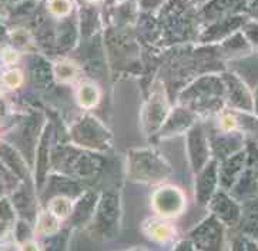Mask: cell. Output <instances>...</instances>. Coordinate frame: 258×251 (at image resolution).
<instances>
[{"mask_svg": "<svg viewBox=\"0 0 258 251\" xmlns=\"http://www.w3.org/2000/svg\"><path fill=\"white\" fill-rule=\"evenodd\" d=\"M181 106L196 116H218L227 107L223 77L208 76L192 84L180 97Z\"/></svg>", "mask_w": 258, "mask_h": 251, "instance_id": "obj_1", "label": "cell"}, {"mask_svg": "<svg viewBox=\"0 0 258 251\" xmlns=\"http://www.w3.org/2000/svg\"><path fill=\"white\" fill-rule=\"evenodd\" d=\"M121 227V196L116 187H110L101 193L97 207L90 223L87 224V234L94 241L114 240Z\"/></svg>", "mask_w": 258, "mask_h": 251, "instance_id": "obj_2", "label": "cell"}, {"mask_svg": "<svg viewBox=\"0 0 258 251\" xmlns=\"http://www.w3.org/2000/svg\"><path fill=\"white\" fill-rule=\"evenodd\" d=\"M171 173V164L154 149H136L127 154V177L134 183L158 184Z\"/></svg>", "mask_w": 258, "mask_h": 251, "instance_id": "obj_3", "label": "cell"}, {"mask_svg": "<svg viewBox=\"0 0 258 251\" xmlns=\"http://www.w3.org/2000/svg\"><path fill=\"white\" fill-rule=\"evenodd\" d=\"M197 251H224L225 226L211 213L188 233Z\"/></svg>", "mask_w": 258, "mask_h": 251, "instance_id": "obj_4", "label": "cell"}, {"mask_svg": "<svg viewBox=\"0 0 258 251\" xmlns=\"http://www.w3.org/2000/svg\"><path fill=\"white\" fill-rule=\"evenodd\" d=\"M75 139L87 150H104L111 143V134L96 117L86 116L75 129Z\"/></svg>", "mask_w": 258, "mask_h": 251, "instance_id": "obj_5", "label": "cell"}, {"mask_svg": "<svg viewBox=\"0 0 258 251\" xmlns=\"http://www.w3.org/2000/svg\"><path fill=\"white\" fill-rule=\"evenodd\" d=\"M185 197L183 192L175 185L163 184L158 187L151 197V207L158 217L175 218L183 214L185 209Z\"/></svg>", "mask_w": 258, "mask_h": 251, "instance_id": "obj_6", "label": "cell"}, {"mask_svg": "<svg viewBox=\"0 0 258 251\" xmlns=\"http://www.w3.org/2000/svg\"><path fill=\"white\" fill-rule=\"evenodd\" d=\"M187 154L194 174H197L213 159L208 133L200 123H194L187 132Z\"/></svg>", "mask_w": 258, "mask_h": 251, "instance_id": "obj_7", "label": "cell"}, {"mask_svg": "<svg viewBox=\"0 0 258 251\" xmlns=\"http://www.w3.org/2000/svg\"><path fill=\"white\" fill-rule=\"evenodd\" d=\"M210 149L213 159L218 163L231 157L233 154L245 149L247 136L241 132H224V130H211L208 133Z\"/></svg>", "mask_w": 258, "mask_h": 251, "instance_id": "obj_8", "label": "cell"}, {"mask_svg": "<svg viewBox=\"0 0 258 251\" xmlns=\"http://www.w3.org/2000/svg\"><path fill=\"white\" fill-rule=\"evenodd\" d=\"M208 209L213 216H216L225 227H238L242 216V204L225 190L218 189L208 203Z\"/></svg>", "mask_w": 258, "mask_h": 251, "instance_id": "obj_9", "label": "cell"}, {"mask_svg": "<svg viewBox=\"0 0 258 251\" xmlns=\"http://www.w3.org/2000/svg\"><path fill=\"white\" fill-rule=\"evenodd\" d=\"M225 86V104L227 107L237 111L252 113L254 111V97L248 86L234 73L223 75Z\"/></svg>", "mask_w": 258, "mask_h": 251, "instance_id": "obj_10", "label": "cell"}, {"mask_svg": "<svg viewBox=\"0 0 258 251\" xmlns=\"http://www.w3.org/2000/svg\"><path fill=\"white\" fill-rule=\"evenodd\" d=\"M220 189V181H218V161L211 159L204 168L196 174V184H194V194H196V201L199 206L206 207L208 206L210 200L216 194L217 190Z\"/></svg>", "mask_w": 258, "mask_h": 251, "instance_id": "obj_11", "label": "cell"}, {"mask_svg": "<svg viewBox=\"0 0 258 251\" xmlns=\"http://www.w3.org/2000/svg\"><path fill=\"white\" fill-rule=\"evenodd\" d=\"M168 114V103L164 90H156L143 110V123L147 133H158Z\"/></svg>", "mask_w": 258, "mask_h": 251, "instance_id": "obj_12", "label": "cell"}, {"mask_svg": "<svg viewBox=\"0 0 258 251\" xmlns=\"http://www.w3.org/2000/svg\"><path fill=\"white\" fill-rule=\"evenodd\" d=\"M247 166V151L245 149L233 154L231 157L223 160L218 163V181L220 189L230 192L241 176L244 168Z\"/></svg>", "mask_w": 258, "mask_h": 251, "instance_id": "obj_13", "label": "cell"}, {"mask_svg": "<svg viewBox=\"0 0 258 251\" xmlns=\"http://www.w3.org/2000/svg\"><path fill=\"white\" fill-rule=\"evenodd\" d=\"M196 123V114L185 107H177L174 111H171L166 118L164 124L161 126L158 136L161 139H170L173 136L188 132L190 127Z\"/></svg>", "mask_w": 258, "mask_h": 251, "instance_id": "obj_14", "label": "cell"}, {"mask_svg": "<svg viewBox=\"0 0 258 251\" xmlns=\"http://www.w3.org/2000/svg\"><path fill=\"white\" fill-rule=\"evenodd\" d=\"M228 193L241 204L258 197V174L254 164L247 161V166L241 173V176L238 177V180Z\"/></svg>", "mask_w": 258, "mask_h": 251, "instance_id": "obj_15", "label": "cell"}, {"mask_svg": "<svg viewBox=\"0 0 258 251\" xmlns=\"http://www.w3.org/2000/svg\"><path fill=\"white\" fill-rule=\"evenodd\" d=\"M99 197L100 196L94 192H84L82 196H79L77 201L73 204V211L70 216V221L73 226L77 228L87 227L94 214V210L97 207Z\"/></svg>", "mask_w": 258, "mask_h": 251, "instance_id": "obj_16", "label": "cell"}, {"mask_svg": "<svg viewBox=\"0 0 258 251\" xmlns=\"http://www.w3.org/2000/svg\"><path fill=\"white\" fill-rule=\"evenodd\" d=\"M143 231L156 243H168L175 237V227L168 218L149 217L143 221Z\"/></svg>", "mask_w": 258, "mask_h": 251, "instance_id": "obj_17", "label": "cell"}, {"mask_svg": "<svg viewBox=\"0 0 258 251\" xmlns=\"http://www.w3.org/2000/svg\"><path fill=\"white\" fill-rule=\"evenodd\" d=\"M238 228L242 235L258 241V197L242 203V216Z\"/></svg>", "mask_w": 258, "mask_h": 251, "instance_id": "obj_18", "label": "cell"}, {"mask_svg": "<svg viewBox=\"0 0 258 251\" xmlns=\"http://www.w3.org/2000/svg\"><path fill=\"white\" fill-rule=\"evenodd\" d=\"M247 0H213L206 10L210 19H224L245 12Z\"/></svg>", "mask_w": 258, "mask_h": 251, "instance_id": "obj_19", "label": "cell"}, {"mask_svg": "<svg viewBox=\"0 0 258 251\" xmlns=\"http://www.w3.org/2000/svg\"><path fill=\"white\" fill-rule=\"evenodd\" d=\"M221 50L227 57H240V56H247L251 53V44L245 39V36L241 33L231 34L224 43Z\"/></svg>", "mask_w": 258, "mask_h": 251, "instance_id": "obj_20", "label": "cell"}, {"mask_svg": "<svg viewBox=\"0 0 258 251\" xmlns=\"http://www.w3.org/2000/svg\"><path fill=\"white\" fill-rule=\"evenodd\" d=\"M73 199L67 197V196H53L49 201L47 210L51 214H54L58 220H67L72 216L73 211Z\"/></svg>", "mask_w": 258, "mask_h": 251, "instance_id": "obj_21", "label": "cell"}, {"mask_svg": "<svg viewBox=\"0 0 258 251\" xmlns=\"http://www.w3.org/2000/svg\"><path fill=\"white\" fill-rule=\"evenodd\" d=\"M60 223H61V220H58L54 214H51L49 210H46V211L39 214L37 221H36V230L39 234L53 235L58 233Z\"/></svg>", "mask_w": 258, "mask_h": 251, "instance_id": "obj_22", "label": "cell"}, {"mask_svg": "<svg viewBox=\"0 0 258 251\" xmlns=\"http://www.w3.org/2000/svg\"><path fill=\"white\" fill-rule=\"evenodd\" d=\"M77 99H79V103L86 107V109H90L93 106L97 104V101L100 99V93H99V89L92 83H84L80 90H79V94H77Z\"/></svg>", "mask_w": 258, "mask_h": 251, "instance_id": "obj_23", "label": "cell"}, {"mask_svg": "<svg viewBox=\"0 0 258 251\" xmlns=\"http://www.w3.org/2000/svg\"><path fill=\"white\" fill-rule=\"evenodd\" d=\"M242 34L248 40L251 47L258 49V22L255 20H247L245 25L242 26Z\"/></svg>", "mask_w": 258, "mask_h": 251, "instance_id": "obj_24", "label": "cell"}, {"mask_svg": "<svg viewBox=\"0 0 258 251\" xmlns=\"http://www.w3.org/2000/svg\"><path fill=\"white\" fill-rule=\"evenodd\" d=\"M76 72H77L76 67L72 63H67V61L58 63L57 66H56V75L61 80H72V79H75Z\"/></svg>", "mask_w": 258, "mask_h": 251, "instance_id": "obj_25", "label": "cell"}, {"mask_svg": "<svg viewBox=\"0 0 258 251\" xmlns=\"http://www.w3.org/2000/svg\"><path fill=\"white\" fill-rule=\"evenodd\" d=\"M49 9L51 10V13H54L57 16H66L72 10V5L69 0H50Z\"/></svg>", "mask_w": 258, "mask_h": 251, "instance_id": "obj_26", "label": "cell"}, {"mask_svg": "<svg viewBox=\"0 0 258 251\" xmlns=\"http://www.w3.org/2000/svg\"><path fill=\"white\" fill-rule=\"evenodd\" d=\"M245 151H247V161L254 164V167L257 170L258 174V146L257 143L252 139L247 137V143H245Z\"/></svg>", "mask_w": 258, "mask_h": 251, "instance_id": "obj_27", "label": "cell"}, {"mask_svg": "<svg viewBox=\"0 0 258 251\" xmlns=\"http://www.w3.org/2000/svg\"><path fill=\"white\" fill-rule=\"evenodd\" d=\"M22 73L19 70H9L8 73H5L3 76V82L5 84L10 87V89H16L22 84Z\"/></svg>", "mask_w": 258, "mask_h": 251, "instance_id": "obj_28", "label": "cell"}, {"mask_svg": "<svg viewBox=\"0 0 258 251\" xmlns=\"http://www.w3.org/2000/svg\"><path fill=\"white\" fill-rule=\"evenodd\" d=\"M247 15L251 16L255 22H258V0H247Z\"/></svg>", "mask_w": 258, "mask_h": 251, "instance_id": "obj_29", "label": "cell"}, {"mask_svg": "<svg viewBox=\"0 0 258 251\" xmlns=\"http://www.w3.org/2000/svg\"><path fill=\"white\" fill-rule=\"evenodd\" d=\"M173 251H196V247H194V244L191 243V240L188 238V240H181V241H178V243L174 245Z\"/></svg>", "mask_w": 258, "mask_h": 251, "instance_id": "obj_30", "label": "cell"}, {"mask_svg": "<svg viewBox=\"0 0 258 251\" xmlns=\"http://www.w3.org/2000/svg\"><path fill=\"white\" fill-rule=\"evenodd\" d=\"M231 251H245V238L244 235L234 238L231 244Z\"/></svg>", "mask_w": 258, "mask_h": 251, "instance_id": "obj_31", "label": "cell"}, {"mask_svg": "<svg viewBox=\"0 0 258 251\" xmlns=\"http://www.w3.org/2000/svg\"><path fill=\"white\" fill-rule=\"evenodd\" d=\"M20 251H40L39 245L33 240H27L25 243L20 244Z\"/></svg>", "mask_w": 258, "mask_h": 251, "instance_id": "obj_32", "label": "cell"}, {"mask_svg": "<svg viewBox=\"0 0 258 251\" xmlns=\"http://www.w3.org/2000/svg\"><path fill=\"white\" fill-rule=\"evenodd\" d=\"M244 238H245V251H258V241L252 240L250 237H245V235H244Z\"/></svg>", "mask_w": 258, "mask_h": 251, "instance_id": "obj_33", "label": "cell"}, {"mask_svg": "<svg viewBox=\"0 0 258 251\" xmlns=\"http://www.w3.org/2000/svg\"><path fill=\"white\" fill-rule=\"evenodd\" d=\"M3 59H5V61H6L8 65H10V63L17 61V54L13 50H6L3 53Z\"/></svg>", "mask_w": 258, "mask_h": 251, "instance_id": "obj_34", "label": "cell"}, {"mask_svg": "<svg viewBox=\"0 0 258 251\" xmlns=\"http://www.w3.org/2000/svg\"><path fill=\"white\" fill-rule=\"evenodd\" d=\"M252 97H254V114L258 117V86L257 89L254 90V93H252Z\"/></svg>", "mask_w": 258, "mask_h": 251, "instance_id": "obj_35", "label": "cell"}, {"mask_svg": "<svg viewBox=\"0 0 258 251\" xmlns=\"http://www.w3.org/2000/svg\"><path fill=\"white\" fill-rule=\"evenodd\" d=\"M248 139H252V140H254V142L257 143V146H258V132L255 134H254V136H252V137H248Z\"/></svg>", "mask_w": 258, "mask_h": 251, "instance_id": "obj_36", "label": "cell"}, {"mask_svg": "<svg viewBox=\"0 0 258 251\" xmlns=\"http://www.w3.org/2000/svg\"><path fill=\"white\" fill-rule=\"evenodd\" d=\"M90 2H97V0H90Z\"/></svg>", "mask_w": 258, "mask_h": 251, "instance_id": "obj_37", "label": "cell"}, {"mask_svg": "<svg viewBox=\"0 0 258 251\" xmlns=\"http://www.w3.org/2000/svg\"><path fill=\"white\" fill-rule=\"evenodd\" d=\"M0 94H2V93H0Z\"/></svg>", "mask_w": 258, "mask_h": 251, "instance_id": "obj_38", "label": "cell"}]
</instances>
